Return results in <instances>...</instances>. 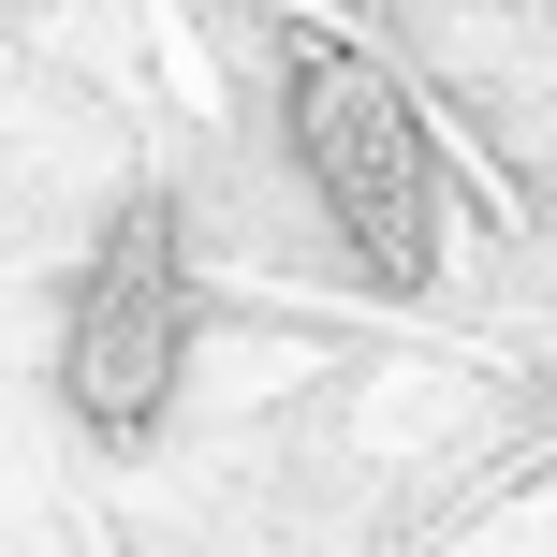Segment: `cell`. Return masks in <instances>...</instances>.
Wrapping results in <instances>:
<instances>
[{
	"label": "cell",
	"mask_w": 557,
	"mask_h": 557,
	"mask_svg": "<svg viewBox=\"0 0 557 557\" xmlns=\"http://www.w3.org/2000/svg\"><path fill=\"white\" fill-rule=\"evenodd\" d=\"M278 133H294L308 206L352 235V264L382 278V294H425V278H441V147H425L411 88H396L382 59L294 45L278 59Z\"/></svg>",
	"instance_id": "6da1fadb"
},
{
	"label": "cell",
	"mask_w": 557,
	"mask_h": 557,
	"mask_svg": "<svg viewBox=\"0 0 557 557\" xmlns=\"http://www.w3.org/2000/svg\"><path fill=\"white\" fill-rule=\"evenodd\" d=\"M176 367H191V235H176V206H117L74 278V323H59V396L103 441H147Z\"/></svg>",
	"instance_id": "7a4b0ae2"
}]
</instances>
